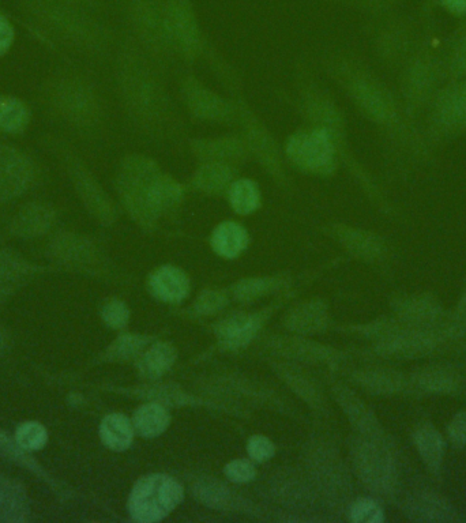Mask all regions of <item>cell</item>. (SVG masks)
<instances>
[{"label":"cell","instance_id":"obj_36","mask_svg":"<svg viewBox=\"0 0 466 523\" xmlns=\"http://www.w3.org/2000/svg\"><path fill=\"white\" fill-rule=\"evenodd\" d=\"M194 494L199 502L212 509H223L229 503L228 488L214 479L199 481L194 487Z\"/></svg>","mask_w":466,"mask_h":523},{"label":"cell","instance_id":"obj_41","mask_svg":"<svg viewBox=\"0 0 466 523\" xmlns=\"http://www.w3.org/2000/svg\"><path fill=\"white\" fill-rule=\"evenodd\" d=\"M224 473L229 480L238 484L250 483L257 476V470L247 459H235V461L229 462L225 466Z\"/></svg>","mask_w":466,"mask_h":523},{"label":"cell","instance_id":"obj_37","mask_svg":"<svg viewBox=\"0 0 466 523\" xmlns=\"http://www.w3.org/2000/svg\"><path fill=\"white\" fill-rule=\"evenodd\" d=\"M15 442L26 451L43 449L48 442V432L43 424L37 421H28L21 424L15 432Z\"/></svg>","mask_w":466,"mask_h":523},{"label":"cell","instance_id":"obj_24","mask_svg":"<svg viewBox=\"0 0 466 523\" xmlns=\"http://www.w3.org/2000/svg\"><path fill=\"white\" fill-rule=\"evenodd\" d=\"M411 385L426 394H452L458 387L456 372L446 367L424 368L412 375Z\"/></svg>","mask_w":466,"mask_h":523},{"label":"cell","instance_id":"obj_52","mask_svg":"<svg viewBox=\"0 0 466 523\" xmlns=\"http://www.w3.org/2000/svg\"><path fill=\"white\" fill-rule=\"evenodd\" d=\"M7 289L5 287H0V297L6 295Z\"/></svg>","mask_w":466,"mask_h":523},{"label":"cell","instance_id":"obj_46","mask_svg":"<svg viewBox=\"0 0 466 523\" xmlns=\"http://www.w3.org/2000/svg\"><path fill=\"white\" fill-rule=\"evenodd\" d=\"M447 436L454 446H466V409L458 412L447 427Z\"/></svg>","mask_w":466,"mask_h":523},{"label":"cell","instance_id":"obj_15","mask_svg":"<svg viewBox=\"0 0 466 523\" xmlns=\"http://www.w3.org/2000/svg\"><path fill=\"white\" fill-rule=\"evenodd\" d=\"M439 338L427 330L409 329L396 330L392 329L383 336L382 344L379 345V351L387 355L401 357L424 356L434 351Z\"/></svg>","mask_w":466,"mask_h":523},{"label":"cell","instance_id":"obj_5","mask_svg":"<svg viewBox=\"0 0 466 523\" xmlns=\"http://www.w3.org/2000/svg\"><path fill=\"white\" fill-rule=\"evenodd\" d=\"M238 126L240 137L247 146L250 158L261 167L262 171L273 180L277 186H292L288 175L287 160L283 149L278 145L269 127L259 118L257 112L243 99H238Z\"/></svg>","mask_w":466,"mask_h":523},{"label":"cell","instance_id":"obj_31","mask_svg":"<svg viewBox=\"0 0 466 523\" xmlns=\"http://www.w3.org/2000/svg\"><path fill=\"white\" fill-rule=\"evenodd\" d=\"M175 360L174 346L167 344V342H157V344L150 346L148 351L139 359V372L148 379L161 378L171 370Z\"/></svg>","mask_w":466,"mask_h":523},{"label":"cell","instance_id":"obj_32","mask_svg":"<svg viewBox=\"0 0 466 523\" xmlns=\"http://www.w3.org/2000/svg\"><path fill=\"white\" fill-rule=\"evenodd\" d=\"M30 122V111L24 101L13 96L0 97V130L7 134L24 133Z\"/></svg>","mask_w":466,"mask_h":523},{"label":"cell","instance_id":"obj_18","mask_svg":"<svg viewBox=\"0 0 466 523\" xmlns=\"http://www.w3.org/2000/svg\"><path fill=\"white\" fill-rule=\"evenodd\" d=\"M150 291L157 299L179 303L189 295L190 281L186 273L175 266H163L150 276Z\"/></svg>","mask_w":466,"mask_h":523},{"label":"cell","instance_id":"obj_33","mask_svg":"<svg viewBox=\"0 0 466 523\" xmlns=\"http://www.w3.org/2000/svg\"><path fill=\"white\" fill-rule=\"evenodd\" d=\"M202 58L206 59L210 71L225 86V89L238 92L242 88V79H240L238 71L233 69L231 63L224 59V56H221L213 47L210 48L206 44Z\"/></svg>","mask_w":466,"mask_h":523},{"label":"cell","instance_id":"obj_8","mask_svg":"<svg viewBox=\"0 0 466 523\" xmlns=\"http://www.w3.org/2000/svg\"><path fill=\"white\" fill-rule=\"evenodd\" d=\"M179 97L191 118L202 123L232 126L238 123V101L227 99L195 75H184Z\"/></svg>","mask_w":466,"mask_h":523},{"label":"cell","instance_id":"obj_25","mask_svg":"<svg viewBox=\"0 0 466 523\" xmlns=\"http://www.w3.org/2000/svg\"><path fill=\"white\" fill-rule=\"evenodd\" d=\"M435 114L438 122L446 127L466 124V82L453 86L439 97Z\"/></svg>","mask_w":466,"mask_h":523},{"label":"cell","instance_id":"obj_1","mask_svg":"<svg viewBox=\"0 0 466 523\" xmlns=\"http://www.w3.org/2000/svg\"><path fill=\"white\" fill-rule=\"evenodd\" d=\"M164 67L134 41L116 60V85L127 118L145 137L167 141L182 131V118L163 75Z\"/></svg>","mask_w":466,"mask_h":523},{"label":"cell","instance_id":"obj_40","mask_svg":"<svg viewBox=\"0 0 466 523\" xmlns=\"http://www.w3.org/2000/svg\"><path fill=\"white\" fill-rule=\"evenodd\" d=\"M0 450L3 451L6 457L17 462L18 465L26 466V468L35 470V472L40 469L39 465L26 453V450L22 449V447L15 442V439H10L9 435L2 434V432H0Z\"/></svg>","mask_w":466,"mask_h":523},{"label":"cell","instance_id":"obj_30","mask_svg":"<svg viewBox=\"0 0 466 523\" xmlns=\"http://www.w3.org/2000/svg\"><path fill=\"white\" fill-rule=\"evenodd\" d=\"M229 205L233 212L248 216L257 212L262 205V194L253 179L238 178L228 190Z\"/></svg>","mask_w":466,"mask_h":523},{"label":"cell","instance_id":"obj_3","mask_svg":"<svg viewBox=\"0 0 466 523\" xmlns=\"http://www.w3.org/2000/svg\"><path fill=\"white\" fill-rule=\"evenodd\" d=\"M126 18L134 43L164 69L179 59L169 32L164 0H127Z\"/></svg>","mask_w":466,"mask_h":523},{"label":"cell","instance_id":"obj_35","mask_svg":"<svg viewBox=\"0 0 466 523\" xmlns=\"http://www.w3.org/2000/svg\"><path fill=\"white\" fill-rule=\"evenodd\" d=\"M33 266L14 252L0 251V287L32 273Z\"/></svg>","mask_w":466,"mask_h":523},{"label":"cell","instance_id":"obj_21","mask_svg":"<svg viewBox=\"0 0 466 523\" xmlns=\"http://www.w3.org/2000/svg\"><path fill=\"white\" fill-rule=\"evenodd\" d=\"M250 237L243 225L235 221H225L214 229L210 244L217 255L225 259H235L247 250Z\"/></svg>","mask_w":466,"mask_h":523},{"label":"cell","instance_id":"obj_39","mask_svg":"<svg viewBox=\"0 0 466 523\" xmlns=\"http://www.w3.org/2000/svg\"><path fill=\"white\" fill-rule=\"evenodd\" d=\"M148 340L144 337L138 336H123L116 340L111 348L108 349V356L112 360H130L137 357L139 353L144 351Z\"/></svg>","mask_w":466,"mask_h":523},{"label":"cell","instance_id":"obj_23","mask_svg":"<svg viewBox=\"0 0 466 523\" xmlns=\"http://www.w3.org/2000/svg\"><path fill=\"white\" fill-rule=\"evenodd\" d=\"M412 439L417 453L420 454L427 468L432 473H438L445 454V442L437 428L432 427L431 424L419 425L413 432Z\"/></svg>","mask_w":466,"mask_h":523},{"label":"cell","instance_id":"obj_34","mask_svg":"<svg viewBox=\"0 0 466 523\" xmlns=\"http://www.w3.org/2000/svg\"><path fill=\"white\" fill-rule=\"evenodd\" d=\"M360 380L368 390L377 394L400 393L408 383L404 375L392 370L371 371Z\"/></svg>","mask_w":466,"mask_h":523},{"label":"cell","instance_id":"obj_50","mask_svg":"<svg viewBox=\"0 0 466 523\" xmlns=\"http://www.w3.org/2000/svg\"><path fill=\"white\" fill-rule=\"evenodd\" d=\"M457 63L458 67L466 71V39L462 41L460 50L457 52Z\"/></svg>","mask_w":466,"mask_h":523},{"label":"cell","instance_id":"obj_14","mask_svg":"<svg viewBox=\"0 0 466 523\" xmlns=\"http://www.w3.org/2000/svg\"><path fill=\"white\" fill-rule=\"evenodd\" d=\"M191 156L197 163H220L240 167L250 160L247 146L239 135L194 138L189 142Z\"/></svg>","mask_w":466,"mask_h":523},{"label":"cell","instance_id":"obj_17","mask_svg":"<svg viewBox=\"0 0 466 523\" xmlns=\"http://www.w3.org/2000/svg\"><path fill=\"white\" fill-rule=\"evenodd\" d=\"M239 168L229 164L198 163L189 180V186L197 193L221 197L228 194L229 187L238 179Z\"/></svg>","mask_w":466,"mask_h":523},{"label":"cell","instance_id":"obj_45","mask_svg":"<svg viewBox=\"0 0 466 523\" xmlns=\"http://www.w3.org/2000/svg\"><path fill=\"white\" fill-rule=\"evenodd\" d=\"M225 297L219 292H205L198 297L197 303H195V310L199 314L209 315L214 312L223 310L225 307Z\"/></svg>","mask_w":466,"mask_h":523},{"label":"cell","instance_id":"obj_16","mask_svg":"<svg viewBox=\"0 0 466 523\" xmlns=\"http://www.w3.org/2000/svg\"><path fill=\"white\" fill-rule=\"evenodd\" d=\"M405 515L413 522H457L458 510L443 496L434 492H419L407 500Z\"/></svg>","mask_w":466,"mask_h":523},{"label":"cell","instance_id":"obj_38","mask_svg":"<svg viewBox=\"0 0 466 523\" xmlns=\"http://www.w3.org/2000/svg\"><path fill=\"white\" fill-rule=\"evenodd\" d=\"M349 518L355 523H382L385 521V514L375 500L362 498L352 504Z\"/></svg>","mask_w":466,"mask_h":523},{"label":"cell","instance_id":"obj_6","mask_svg":"<svg viewBox=\"0 0 466 523\" xmlns=\"http://www.w3.org/2000/svg\"><path fill=\"white\" fill-rule=\"evenodd\" d=\"M284 156L296 171L315 178H330L338 168L337 150L328 133L317 127L296 130L285 141Z\"/></svg>","mask_w":466,"mask_h":523},{"label":"cell","instance_id":"obj_2","mask_svg":"<svg viewBox=\"0 0 466 523\" xmlns=\"http://www.w3.org/2000/svg\"><path fill=\"white\" fill-rule=\"evenodd\" d=\"M325 67L368 119L379 124L392 122L394 107L389 94L359 63L347 56L337 55L330 58Z\"/></svg>","mask_w":466,"mask_h":523},{"label":"cell","instance_id":"obj_47","mask_svg":"<svg viewBox=\"0 0 466 523\" xmlns=\"http://www.w3.org/2000/svg\"><path fill=\"white\" fill-rule=\"evenodd\" d=\"M14 28L5 15L0 14V56L10 50L14 41Z\"/></svg>","mask_w":466,"mask_h":523},{"label":"cell","instance_id":"obj_9","mask_svg":"<svg viewBox=\"0 0 466 523\" xmlns=\"http://www.w3.org/2000/svg\"><path fill=\"white\" fill-rule=\"evenodd\" d=\"M353 461L363 483L377 494H390L397 481V470L387 442L375 439L357 440Z\"/></svg>","mask_w":466,"mask_h":523},{"label":"cell","instance_id":"obj_28","mask_svg":"<svg viewBox=\"0 0 466 523\" xmlns=\"http://www.w3.org/2000/svg\"><path fill=\"white\" fill-rule=\"evenodd\" d=\"M259 319L255 315H232L221 322L217 334L229 348L246 345L257 333Z\"/></svg>","mask_w":466,"mask_h":523},{"label":"cell","instance_id":"obj_42","mask_svg":"<svg viewBox=\"0 0 466 523\" xmlns=\"http://www.w3.org/2000/svg\"><path fill=\"white\" fill-rule=\"evenodd\" d=\"M130 312L126 304L119 300H112L103 308V319L112 329H123L129 322Z\"/></svg>","mask_w":466,"mask_h":523},{"label":"cell","instance_id":"obj_29","mask_svg":"<svg viewBox=\"0 0 466 523\" xmlns=\"http://www.w3.org/2000/svg\"><path fill=\"white\" fill-rule=\"evenodd\" d=\"M337 239L352 254L364 259H377L381 257L383 246L381 240L371 233L360 231V229L337 227Z\"/></svg>","mask_w":466,"mask_h":523},{"label":"cell","instance_id":"obj_51","mask_svg":"<svg viewBox=\"0 0 466 523\" xmlns=\"http://www.w3.org/2000/svg\"><path fill=\"white\" fill-rule=\"evenodd\" d=\"M7 344H9V336H7L5 330L0 329V351L7 348Z\"/></svg>","mask_w":466,"mask_h":523},{"label":"cell","instance_id":"obj_49","mask_svg":"<svg viewBox=\"0 0 466 523\" xmlns=\"http://www.w3.org/2000/svg\"><path fill=\"white\" fill-rule=\"evenodd\" d=\"M443 6L446 7L450 13L464 14L466 13V0H442Z\"/></svg>","mask_w":466,"mask_h":523},{"label":"cell","instance_id":"obj_44","mask_svg":"<svg viewBox=\"0 0 466 523\" xmlns=\"http://www.w3.org/2000/svg\"><path fill=\"white\" fill-rule=\"evenodd\" d=\"M273 287L272 280H266V278H257V280H247L240 282L236 287V296L242 300L254 299V297L261 296L263 293L268 292Z\"/></svg>","mask_w":466,"mask_h":523},{"label":"cell","instance_id":"obj_26","mask_svg":"<svg viewBox=\"0 0 466 523\" xmlns=\"http://www.w3.org/2000/svg\"><path fill=\"white\" fill-rule=\"evenodd\" d=\"M134 424L122 413H112L100 424V438L112 451L129 449L134 440Z\"/></svg>","mask_w":466,"mask_h":523},{"label":"cell","instance_id":"obj_7","mask_svg":"<svg viewBox=\"0 0 466 523\" xmlns=\"http://www.w3.org/2000/svg\"><path fill=\"white\" fill-rule=\"evenodd\" d=\"M182 485L167 474H150L134 485L129 498V513L134 521H163L182 503Z\"/></svg>","mask_w":466,"mask_h":523},{"label":"cell","instance_id":"obj_11","mask_svg":"<svg viewBox=\"0 0 466 523\" xmlns=\"http://www.w3.org/2000/svg\"><path fill=\"white\" fill-rule=\"evenodd\" d=\"M60 108L69 122L80 129H97L104 120V107L95 86L84 79L67 82L59 94Z\"/></svg>","mask_w":466,"mask_h":523},{"label":"cell","instance_id":"obj_4","mask_svg":"<svg viewBox=\"0 0 466 523\" xmlns=\"http://www.w3.org/2000/svg\"><path fill=\"white\" fill-rule=\"evenodd\" d=\"M161 169L154 158L142 153H130L120 161L116 173V191L124 209L145 228H152L157 221L149 205V188Z\"/></svg>","mask_w":466,"mask_h":523},{"label":"cell","instance_id":"obj_20","mask_svg":"<svg viewBox=\"0 0 466 523\" xmlns=\"http://www.w3.org/2000/svg\"><path fill=\"white\" fill-rule=\"evenodd\" d=\"M55 221V212L45 203H29L18 212L11 224V231L17 236L35 237L43 235Z\"/></svg>","mask_w":466,"mask_h":523},{"label":"cell","instance_id":"obj_48","mask_svg":"<svg viewBox=\"0 0 466 523\" xmlns=\"http://www.w3.org/2000/svg\"><path fill=\"white\" fill-rule=\"evenodd\" d=\"M458 323V329H461V325L466 323V282L464 292H462V297L460 303H458L457 312H456V325ZM454 325V326H456Z\"/></svg>","mask_w":466,"mask_h":523},{"label":"cell","instance_id":"obj_13","mask_svg":"<svg viewBox=\"0 0 466 523\" xmlns=\"http://www.w3.org/2000/svg\"><path fill=\"white\" fill-rule=\"evenodd\" d=\"M70 178L73 180L75 190L96 220L103 224H111L116 218V208L110 195L105 193L99 180L95 178L88 167L77 158L67 161Z\"/></svg>","mask_w":466,"mask_h":523},{"label":"cell","instance_id":"obj_43","mask_svg":"<svg viewBox=\"0 0 466 523\" xmlns=\"http://www.w3.org/2000/svg\"><path fill=\"white\" fill-rule=\"evenodd\" d=\"M247 451L253 461L266 462L273 458L276 447H274L272 440L266 438V436L255 435L248 440Z\"/></svg>","mask_w":466,"mask_h":523},{"label":"cell","instance_id":"obj_12","mask_svg":"<svg viewBox=\"0 0 466 523\" xmlns=\"http://www.w3.org/2000/svg\"><path fill=\"white\" fill-rule=\"evenodd\" d=\"M35 180L32 160L14 146L0 145V205L24 195Z\"/></svg>","mask_w":466,"mask_h":523},{"label":"cell","instance_id":"obj_22","mask_svg":"<svg viewBox=\"0 0 466 523\" xmlns=\"http://www.w3.org/2000/svg\"><path fill=\"white\" fill-rule=\"evenodd\" d=\"M28 513V499L24 489L17 481L0 473V522H24L28 519Z\"/></svg>","mask_w":466,"mask_h":523},{"label":"cell","instance_id":"obj_27","mask_svg":"<svg viewBox=\"0 0 466 523\" xmlns=\"http://www.w3.org/2000/svg\"><path fill=\"white\" fill-rule=\"evenodd\" d=\"M169 423H171V417H169L167 409L159 402H149L135 410L134 428L144 438H156V436L164 434Z\"/></svg>","mask_w":466,"mask_h":523},{"label":"cell","instance_id":"obj_19","mask_svg":"<svg viewBox=\"0 0 466 523\" xmlns=\"http://www.w3.org/2000/svg\"><path fill=\"white\" fill-rule=\"evenodd\" d=\"M402 321L411 326H428L441 318L442 307L437 299L430 295L404 297L394 304Z\"/></svg>","mask_w":466,"mask_h":523},{"label":"cell","instance_id":"obj_10","mask_svg":"<svg viewBox=\"0 0 466 523\" xmlns=\"http://www.w3.org/2000/svg\"><path fill=\"white\" fill-rule=\"evenodd\" d=\"M168 28L179 59L197 62L204 55L206 39L193 0H164Z\"/></svg>","mask_w":466,"mask_h":523}]
</instances>
